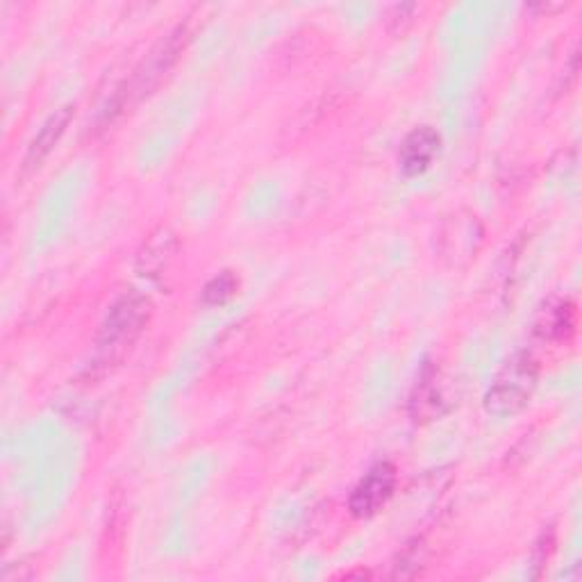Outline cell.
Wrapping results in <instances>:
<instances>
[{
	"mask_svg": "<svg viewBox=\"0 0 582 582\" xmlns=\"http://www.w3.org/2000/svg\"><path fill=\"white\" fill-rule=\"evenodd\" d=\"M73 107L67 105L62 109H57L50 119L44 124V128L39 130V135L35 137L33 146L27 149V155L23 160V171L31 173V171H37L42 166V162L50 155V151L55 149V143L62 139V135L67 132L71 119H73Z\"/></svg>",
	"mask_w": 582,
	"mask_h": 582,
	"instance_id": "obj_5",
	"label": "cell"
},
{
	"mask_svg": "<svg viewBox=\"0 0 582 582\" xmlns=\"http://www.w3.org/2000/svg\"><path fill=\"white\" fill-rule=\"evenodd\" d=\"M237 278L232 276L230 271L217 276L214 280L208 282V287L202 289V303L206 305H223L228 299H232V294L237 291Z\"/></svg>",
	"mask_w": 582,
	"mask_h": 582,
	"instance_id": "obj_7",
	"label": "cell"
},
{
	"mask_svg": "<svg viewBox=\"0 0 582 582\" xmlns=\"http://www.w3.org/2000/svg\"><path fill=\"white\" fill-rule=\"evenodd\" d=\"M537 383V364L528 356L512 358L491 383L485 407L497 417H510L528 405Z\"/></svg>",
	"mask_w": 582,
	"mask_h": 582,
	"instance_id": "obj_2",
	"label": "cell"
},
{
	"mask_svg": "<svg viewBox=\"0 0 582 582\" xmlns=\"http://www.w3.org/2000/svg\"><path fill=\"white\" fill-rule=\"evenodd\" d=\"M394 485H396V472L392 464H377V467H373L351 493V501H348L351 512L356 516L375 514L389 501Z\"/></svg>",
	"mask_w": 582,
	"mask_h": 582,
	"instance_id": "obj_3",
	"label": "cell"
},
{
	"mask_svg": "<svg viewBox=\"0 0 582 582\" xmlns=\"http://www.w3.org/2000/svg\"><path fill=\"white\" fill-rule=\"evenodd\" d=\"M442 137L430 126L417 128L405 137L400 146V168L405 176H419V173L428 171L432 160L440 153Z\"/></svg>",
	"mask_w": 582,
	"mask_h": 582,
	"instance_id": "obj_4",
	"label": "cell"
},
{
	"mask_svg": "<svg viewBox=\"0 0 582 582\" xmlns=\"http://www.w3.org/2000/svg\"><path fill=\"white\" fill-rule=\"evenodd\" d=\"M151 316V303L141 296H124L116 303L98 335V362L112 364L119 362L128 348L135 344V339L141 335L143 326L149 324Z\"/></svg>",
	"mask_w": 582,
	"mask_h": 582,
	"instance_id": "obj_1",
	"label": "cell"
},
{
	"mask_svg": "<svg viewBox=\"0 0 582 582\" xmlns=\"http://www.w3.org/2000/svg\"><path fill=\"white\" fill-rule=\"evenodd\" d=\"M168 244H173V235L168 230H160L149 242V246L143 248V253L139 255V269L143 271V276H155L166 265L168 257H162V253L171 255Z\"/></svg>",
	"mask_w": 582,
	"mask_h": 582,
	"instance_id": "obj_6",
	"label": "cell"
}]
</instances>
